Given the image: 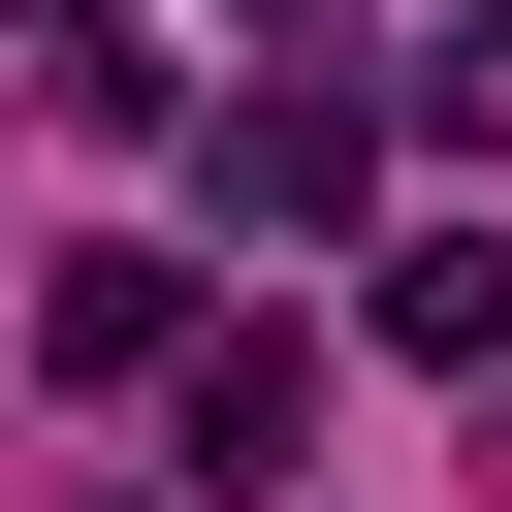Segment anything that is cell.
<instances>
[{
  "label": "cell",
  "mask_w": 512,
  "mask_h": 512,
  "mask_svg": "<svg viewBox=\"0 0 512 512\" xmlns=\"http://www.w3.org/2000/svg\"><path fill=\"white\" fill-rule=\"evenodd\" d=\"M160 416H192V480H224V512H288V448H320V352H288V320H192V352H160Z\"/></svg>",
  "instance_id": "1"
},
{
  "label": "cell",
  "mask_w": 512,
  "mask_h": 512,
  "mask_svg": "<svg viewBox=\"0 0 512 512\" xmlns=\"http://www.w3.org/2000/svg\"><path fill=\"white\" fill-rule=\"evenodd\" d=\"M352 192H384V128H352V96H320V64H288V96H256V128H224V224H352Z\"/></svg>",
  "instance_id": "2"
},
{
  "label": "cell",
  "mask_w": 512,
  "mask_h": 512,
  "mask_svg": "<svg viewBox=\"0 0 512 512\" xmlns=\"http://www.w3.org/2000/svg\"><path fill=\"white\" fill-rule=\"evenodd\" d=\"M32 352H64V384H160V352H192V288H160V256H64V288H32Z\"/></svg>",
  "instance_id": "3"
}]
</instances>
